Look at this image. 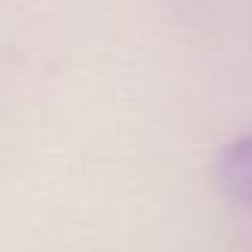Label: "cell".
Masks as SVG:
<instances>
[{"label": "cell", "instance_id": "1", "mask_svg": "<svg viewBox=\"0 0 252 252\" xmlns=\"http://www.w3.org/2000/svg\"><path fill=\"white\" fill-rule=\"evenodd\" d=\"M217 179H220L223 191H227L233 201L252 208V134L236 137L233 144H227V147L220 150Z\"/></svg>", "mask_w": 252, "mask_h": 252}]
</instances>
